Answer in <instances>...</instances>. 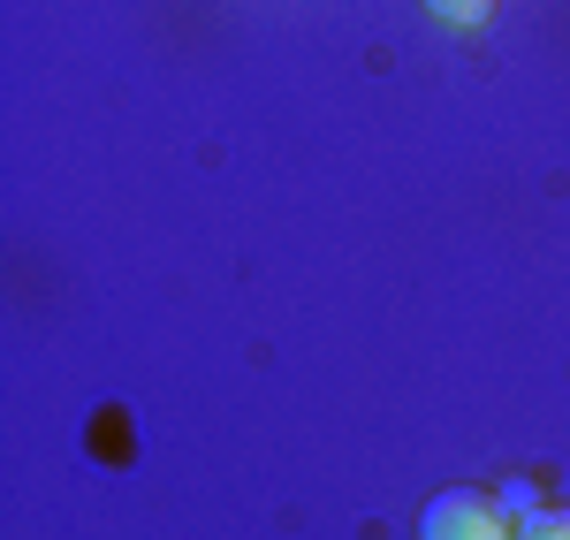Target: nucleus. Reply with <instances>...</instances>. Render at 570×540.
<instances>
[{
  "label": "nucleus",
  "mask_w": 570,
  "mask_h": 540,
  "mask_svg": "<svg viewBox=\"0 0 570 540\" xmlns=\"http://www.w3.org/2000/svg\"><path fill=\"white\" fill-rule=\"evenodd\" d=\"M419 540H518V526H510V502L487 488H441L419 510Z\"/></svg>",
  "instance_id": "nucleus-1"
},
{
  "label": "nucleus",
  "mask_w": 570,
  "mask_h": 540,
  "mask_svg": "<svg viewBox=\"0 0 570 540\" xmlns=\"http://www.w3.org/2000/svg\"><path fill=\"white\" fill-rule=\"evenodd\" d=\"M518 540H570V510H563V502L525 510V518H518Z\"/></svg>",
  "instance_id": "nucleus-2"
},
{
  "label": "nucleus",
  "mask_w": 570,
  "mask_h": 540,
  "mask_svg": "<svg viewBox=\"0 0 570 540\" xmlns=\"http://www.w3.org/2000/svg\"><path fill=\"white\" fill-rule=\"evenodd\" d=\"M426 8H434L449 31H480V23L494 16V8H502V0H426Z\"/></svg>",
  "instance_id": "nucleus-3"
}]
</instances>
